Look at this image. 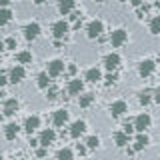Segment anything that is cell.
<instances>
[{
  "label": "cell",
  "mask_w": 160,
  "mask_h": 160,
  "mask_svg": "<svg viewBox=\"0 0 160 160\" xmlns=\"http://www.w3.org/2000/svg\"><path fill=\"white\" fill-rule=\"evenodd\" d=\"M102 32H104V24L100 22V20H92V22H90L88 26H86V34H88V38H90V40L98 38Z\"/></svg>",
  "instance_id": "1"
},
{
  "label": "cell",
  "mask_w": 160,
  "mask_h": 160,
  "mask_svg": "<svg viewBox=\"0 0 160 160\" xmlns=\"http://www.w3.org/2000/svg\"><path fill=\"white\" fill-rule=\"evenodd\" d=\"M126 38H128L126 30H124V28H118V30H114L112 36H110V44H112L114 48H118V46H122V44L126 42Z\"/></svg>",
  "instance_id": "2"
},
{
  "label": "cell",
  "mask_w": 160,
  "mask_h": 160,
  "mask_svg": "<svg viewBox=\"0 0 160 160\" xmlns=\"http://www.w3.org/2000/svg\"><path fill=\"white\" fill-rule=\"evenodd\" d=\"M68 30H70L68 22L58 20V22H54V26H52V34H54V38H56V40H60V38H64L68 34Z\"/></svg>",
  "instance_id": "3"
},
{
  "label": "cell",
  "mask_w": 160,
  "mask_h": 160,
  "mask_svg": "<svg viewBox=\"0 0 160 160\" xmlns=\"http://www.w3.org/2000/svg\"><path fill=\"white\" fill-rule=\"evenodd\" d=\"M154 68H156V62L146 58V60H142V62L138 64V74L140 76H150V74L154 72Z\"/></svg>",
  "instance_id": "4"
},
{
  "label": "cell",
  "mask_w": 160,
  "mask_h": 160,
  "mask_svg": "<svg viewBox=\"0 0 160 160\" xmlns=\"http://www.w3.org/2000/svg\"><path fill=\"white\" fill-rule=\"evenodd\" d=\"M40 34V24L38 22H30L24 26V36H26V40H36Z\"/></svg>",
  "instance_id": "5"
},
{
  "label": "cell",
  "mask_w": 160,
  "mask_h": 160,
  "mask_svg": "<svg viewBox=\"0 0 160 160\" xmlns=\"http://www.w3.org/2000/svg\"><path fill=\"white\" fill-rule=\"evenodd\" d=\"M104 66H106L110 72H114V70H116L118 66H120V56L116 52H110L106 58H104Z\"/></svg>",
  "instance_id": "6"
},
{
  "label": "cell",
  "mask_w": 160,
  "mask_h": 160,
  "mask_svg": "<svg viewBox=\"0 0 160 160\" xmlns=\"http://www.w3.org/2000/svg\"><path fill=\"white\" fill-rule=\"evenodd\" d=\"M126 110H128V106H126V102H124V100H116V102L110 104V112H112V116H114V118L122 116Z\"/></svg>",
  "instance_id": "7"
},
{
  "label": "cell",
  "mask_w": 160,
  "mask_h": 160,
  "mask_svg": "<svg viewBox=\"0 0 160 160\" xmlns=\"http://www.w3.org/2000/svg\"><path fill=\"white\" fill-rule=\"evenodd\" d=\"M54 138H56V134H54V130L52 128H48V130H42V134H40V138H38V144H42V146H50V144L54 142Z\"/></svg>",
  "instance_id": "8"
},
{
  "label": "cell",
  "mask_w": 160,
  "mask_h": 160,
  "mask_svg": "<svg viewBox=\"0 0 160 160\" xmlns=\"http://www.w3.org/2000/svg\"><path fill=\"white\" fill-rule=\"evenodd\" d=\"M52 122H54V126H64V124L68 122V112L64 108L56 110V112L52 114Z\"/></svg>",
  "instance_id": "9"
},
{
  "label": "cell",
  "mask_w": 160,
  "mask_h": 160,
  "mask_svg": "<svg viewBox=\"0 0 160 160\" xmlns=\"http://www.w3.org/2000/svg\"><path fill=\"white\" fill-rule=\"evenodd\" d=\"M86 132V122L84 120H76V122H72V126H70V136L72 138H78L80 134Z\"/></svg>",
  "instance_id": "10"
},
{
  "label": "cell",
  "mask_w": 160,
  "mask_h": 160,
  "mask_svg": "<svg viewBox=\"0 0 160 160\" xmlns=\"http://www.w3.org/2000/svg\"><path fill=\"white\" fill-rule=\"evenodd\" d=\"M150 126V116L148 114H140V116H136V120H134V128L138 130V132H144Z\"/></svg>",
  "instance_id": "11"
},
{
  "label": "cell",
  "mask_w": 160,
  "mask_h": 160,
  "mask_svg": "<svg viewBox=\"0 0 160 160\" xmlns=\"http://www.w3.org/2000/svg\"><path fill=\"white\" fill-rule=\"evenodd\" d=\"M62 70H64L62 60H50L48 62V74L50 76H58V74H62Z\"/></svg>",
  "instance_id": "12"
},
{
  "label": "cell",
  "mask_w": 160,
  "mask_h": 160,
  "mask_svg": "<svg viewBox=\"0 0 160 160\" xmlns=\"http://www.w3.org/2000/svg\"><path fill=\"white\" fill-rule=\"evenodd\" d=\"M24 76H26L24 68L22 66H14L12 72H10V82H12V84H18V82H22V80H24Z\"/></svg>",
  "instance_id": "13"
},
{
  "label": "cell",
  "mask_w": 160,
  "mask_h": 160,
  "mask_svg": "<svg viewBox=\"0 0 160 160\" xmlns=\"http://www.w3.org/2000/svg\"><path fill=\"white\" fill-rule=\"evenodd\" d=\"M38 126H40V118L38 116H28L26 120H24V130H26L28 134H32Z\"/></svg>",
  "instance_id": "14"
},
{
  "label": "cell",
  "mask_w": 160,
  "mask_h": 160,
  "mask_svg": "<svg viewBox=\"0 0 160 160\" xmlns=\"http://www.w3.org/2000/svg\"><path fill=\"white\" fill-rule=\"evenodd\" d=\"M16 110H18V100L16 98H8L6 102H4V114H6V116L16 114Z\"/></svg>",
  "instance_id": "15"
},
{
  "label": "cell",
  "mask_w": 160,
  "mask_h": 160,
  "mask_svg": "<svg viewBox=\"0 0 160 160\" xmlns=\"http://www.w3.org/2000/svg\"><path fill=\"white\" fill-rule=\"evenodd\" d=\"M84 90V82L82 80H78V78H74V80H70V84H68V94H80Z\"/></svg>",
  "instance_id": "16"
},
{
  "label": "cell",
  "mask_w": 160,
  "mask_h": 160,
  "mask_svg": "<svg viewBox=\"0 0 160 160\" xmlns=\"http://www.w3.org/2000/svg\"><path fill=\"white\" fill-rule=\"evenodd\" d=\"M148 142H150V138H148L144 132H140L138 136H136V142H134V150H136V152H140V150H144V148L148 146Z\"/></svg>",
  "instance_id": "17"
},
{
  "label": "cell",
  "mask_w": 160,
  "mask_h": 160,
  "mask_svg": "<svg viewBox=\"0 0 160 160\" xmlns=\"http://www.w3.org/2000/svg\"><path fill=\"white\" fill-rule=\"evenodd\" d=\"M18 130H20V126H18L16 122H10L8 126L4 128V136H6L8 140H14V138L18 136Z\"/></svg>",
  "instance_id": "18"
},
{
  "label": "cell",
  "mask_w": 160,
  "mask_h": 160,
  "mask_svg": "<svg viewBox=\"0 0 160 160\" xmlns=\"http://www.w3.org/2000/svg\"><path fill=\"white\" fill-rule=\"evenodd\" d=\"M152 100H154V92H152V90H142V92L138 94V102L142 104V106H148Z\"/></svg>",
  "instance_id": "19"
},
{
  "label": "cell",
  "mask_w": 160,
  "mask_h": 160,
  "mask_svg": "<svg viewBox=\"0 0 160 160\" xmlns=\"http://www.w3.org/2000/svg\"><path fill=\"white\" fill-rule=\"evenodd\" d=\"M88 80V82H98V80H102V72H100L98 68H90L86 70V76H84Z\"/></svg>",
  "instance_id": "20"
},
{
  "label": "cell",
  "mask_w": 160,
  "mask_h": 160,
  "mask_svg": "<svg viewBox=\"0 0 160 160\" xmlns=\"http://www.w3.org/2000/svg\"><path fill=\"white\" fill-rule=\"evenodd\" d=\"M50 74L48 72H40L38 74V78H36V84H38V88H42V90H46L50 86V80H48Z\"/></svg>",
  "instance_id": "21"
},
{
  "label": "cell",
  "mask_w": 160,
  "mask_h": 160,
  "mask_svg": "<svg viewBox=\"0 0 160 160\" xmlns=\"http://www.w3.org/2000/svg\"><path fill=\"white\" fill-rule=\"evenodd\" d=\"M72 8H74V0H60V4H58L60 14H68V12H72Z\"/></svg>",
  "instance_id": "22"
},
{
  "label": "cell",
  "mask_w": 160,
  "mask_h": 160,
  "mask_svg": "<svg viewBox=\"0 0 160 160\" xmlns=\"http://www.w3.org/2000/svg\"><path fill=\"white\" fill-rule=\"evenodd\" d=\"M114 142H116L118 148H124L128 144V134L126 132H116L114 134Z\"/></svg>",
  "instance_id": "23"
},
{
  "label": "cell",
  "mask_w": 160,
  "mask_h": 160,
  "mask_svg": "<svg viewBox=\"0 0 160 160\" xmlns=\"http://www.w3.org/2000/svg\"><path fill=\"white\" fill-rule=\"evenodd\" d=\"M94 102V94H90V92H86V94H82L80 96V100H78V104H80V108H88L90 104Z\"/></svg>",
  "instance_id": "24"
},
{
  "label": "cell",
  "mask_w": 160,
  "mask_h": 160,
  "mask_svg": "<svg viewBox=\"0 0 160 160\" xmlns=\"http://www.w3.org/2000/svg\"><path fill=\"white\" fill-rule=\"evenodd\" d=\"M10 18H12V12H10L8 8L0 10V26H6V24L10 22Z\"/></svg>",
  "instance_id": "25"
},
{
  "label": "cell",
  "mask_w": 160,
  "mask_h": 160,
  "mask_svg": "<svg viewBox=\"0 0 160 160\" xmlns=\"http://www.w3.org/2000/svg\"><path fill=\"white\" fill-rule=\"evenodd\" d=\"M16 60H18L20 64H28V62H32V54L26 52V50H24V52H18L16 54Z\"/></svg>",
  "instance_id": "26"
},
{
  "label": "cell",
  "mask_w": 160,
  "mask_h": 160,
  "mask_svg": "<svg viewBox=\"0 0 160 160\" xmlns=\"http://www.w3.org/2000/svg\"><path fill=\"white\" fill-rule=\"evenodd\" d=\"M58 160H72V150L70 148H60L58 154H56Z\"/></svg>",
  "instance_id": "27"
},
{
  "label": "cell",
  "mask_w": 160,
  "mask_h": 160,
  "mask_svg": "<svg viewBox=\"0 0 160 160\" xmlns=\"http://www.w3.org/2000/svg\"><path fill=\"white\" fill-rule=\"evenodd\" d=\"M150 32H152V34H160V14L152 18V22H150Z\"/></svg>",
  "instance_id": "28"
},
{
  "label": "cell",
  "mask_w": 160,
  "mask_h": 160,
  "mask_svg": "<svg viewBox=\"0 0 160 160\" xmlns=\"http://www.w3.org/2000/svg\"><path fill=\"white\" fill-rule=\"evenodd\" d=\"M86 146L88 148H98L100 146V138L98 136H88L86 138Z\"/></svg>",
  "instance_id": "29"
},
{
  "label": "cell",
  "mask_w": 160,
  "mask_h": 160,
  "mask_svg": "<svg viewBox=\"0 0 160 160\" xmlns=\"http://www.w3.org/2000/svg\"><path fill=\"white\" fill-rule=\"evenodd\" d=\"M116 80H118V74H116V72H110L108 76H106V84L110 86V84H114V82H116Z\"/></svg>",
  "instance_id": "30"
},
{
  "label": "cell",
  "mask_w": 160,
  "mask_h": 160,
  "mask_svg": "<svg viewBox=\"0 0 160 160\" xmlns=\"http://www.w3.org/2000/svg\"><path fill=\"white\" fill-rule=\"evenodd\" d=\"M4 44H6V48H8V50H14V48H16V38H8Z\"/></svg>",
  "instance_id": "31"
},
{
  "label": "cell",
  "mask_w": 160,
  "mask_h": 160,
  "mask_svg": "<svg viewBox=\"0 0 160 160\" xmlns=\"http://www.w3.org/2000/svg\"><path fill=\"white\" fill-rule=\"evenodd\" d=\"M134 130H136V128H134V126H132V124H128V122H126V124H124V132H126V134H128V136H130V134H132V132H134Z\"/></svg>",
  "instance_id": "32"
},
{
  "label": "cell",
  "mask_w": 160,
  "mask_h": 160,
  "mask_svg": "<svg viewBox=\"0 0 160 160\" xmlns=\"http://www.w3.org/2000/svg\"><path fill=\"white\" fill-rule=\"evenodd\" d=\"M56 88H48V100H54V98H56Z\"/></svg>",
  "instance_id": "33"
},
{
  "label": "cell",
  "mask_w": 160,
  "mask_h": 160,
  "mask_svg": "<svg viewBox=\"0 0 160 160\" xmlns=\"http://www.w3.org/2000/svg\"><path fill=\"white\" fill-rule=\"evenodd\" d=\"M6 82H10V78H6L4 74H0V86H4Z\"/></svg>",
  "instance_id": "34"
},
{
  "label": "cell",
  "mask_w": 160,
  "mask_h": 160,
  "mask_svg": "<svg viewBox=\"0 0 160 160\" xmlns=\"http://www.w3.org/2000/svg\"><path fill=\"white\" fill-rule=\"evenodd\" d=\"M130 2H132V6H142V4H144V0H130Z\"/></svg>",
  "instance_id": "35"
},
{
  "label": "cell",
  "mask_w": 160,
  "mask_h": 160,
  "mask_svg": "<svg viewBox=\"0 0 160 160\" xmlns=\"http://www.w3.org/2000/svg\"><path fill=\"white\" fill-rule=\"evenodd\" d=\"M154 100H156V102L160 104V88H156V90H154Z\"/></svg>",
  "instance_id": "36"
},
{
  "label": "cell",
  "mask_w": 160,
  "mask_h": 160,
  "mask_svg": "<svg viewBox=\"0 0 160 160\" xmlns=\"http://www.w3.org/2000/svg\"><path fill=\"white\" fill-rule=\"evenodd\" d=\"M78 154H86V146H80L78 144Z\"/></svg>",
  "instance_id": "37"
},
{
  "label": "cell",
  "mask_w": 160,
  "mask_h": 160,
  "mask_svg": "<svg viewBox=\"0 0 160 160\" xmlns=\"http://www.w3.org/2000/svg\"><path fill=\"white\" fill-rule=\"evenodd\" d=\"M68 72L74 74V72H76V66H74V64H70V66H68Z\"/></svg>",
  "instance_id": "38"
},
{
  "label": "cell",
  "mask_w": 160,
  "mask_h": 160,
  "mask_svg": "<svg viewBox=\"0 0 160 160\" xmlns=\"http://www.w3.org/2000/svg\"><path fill=\"white\" fill-rule=\"evenodd\" d=\"M10 2H12V0H0V6H8Z\"/></svg>",
  "instance_id": "39"
},
{
  "label": "cell",
  "mask_w": 160,
  "mask_h": 160,
  "mask_svg": "<svg viewBox=\"0 0 160 160\" xmlns=\"http://www.w3.org/2000/svg\"><path fill=\"white\" fill-rule=\"evenodd\" d=\"M4 46H6V44H4L2 40H0V52H2V50H4Z\"/></svg>",
  "instance_id": "40"
},
{
  "label": "cell",
  "mask_w": 160,
  "mask_h": 160,
  "mask_svg": "<svg viewBox=\"0 0 160 160\" xmlns=\"http://www.w3.org/2000/svg\"><path fill=\"white\" fill-rule=\"evenodd\" d=\"M34 4H38V6H40V4H44V0H34Z\"/></svg>",
  "instance_id": "41"
},
{
  "label": "cell",
  "mask_w": 160,
  "mask_h": 160,
  "mask_svg": "<svg viewBox=\"0 0 160 160\" xmlns=\"http://www.w3.org/2000/svg\"><path fill=\"white\" fill-rule=\"evenodd\" d=\"M0 124H2V116H0Z\"/></svg>",
  "instance_id": "42"
},
{
  "label": "cell",
  "mask_w": 160,
  "mask_h": 160,
  "mask_svg": "<svg viewBox=\"0 0 160 160\" xmlns=\"http://www.w3.org/2000/svg\"><path fill=\"white\" fill-rule=\"evenodd\" d=\"M0 160H4V158H2V156H0Z\"/></svg>",
  "instance_id": "43"
},
{
  "label": "cell",
  "mask_w": 160,
  "mask_h": 160,
  "mask_svg": "<svg viewBox=\"0 0 160 160\" xmlns=\"http://www.w3.org/2000/svg\"><path fill=\"white\" fill-rule=\"evenodd\" d=\"M20 160H26V158H20Z\"/></svg>",
  "instance_id": "44"
}]
</instances>
